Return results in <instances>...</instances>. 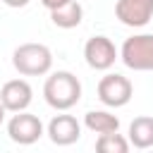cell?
Masks as SVG:
<instances>
[{"label": "cell", "instance_id": "10", "mask_svg": "<svg viewBox=\"0 0 153 153\" xmlns=\"http://www.w3.org/2000/svg\"><path fill=\"white\" fill-rule=\"evenodd\" d=\"M81 19H84V7L79 0H67L65 5L50 10V22L57 29H74L81 24Z\"/></svg>", "mask_w": 153, "mask_h": 153}, {"label": "cell", "instance_id": "6", "mask_svg": "<svg viewBox=\"0 0 153 153\" xmlns=\"http://www.w3.org/2000/svg\"><path fill=\"white\" fill-rule=\"evenodd\" d=\"M117 57H120V50L115 48V43L108 36H91L84 45V60L91 69L105 72L115 65Z\"/></svg>", "mask_w": 153, "mask_h": 153}, {"label": "cell", "instance_id": "1", "mask_svg": "<svg viewBox=\"0 0 153 153\" xmlns=\"http://www.w3.org/2000/svg\"><path fill=\"white\" fill-rule=\"evenodd\" d=\"M43 98L53 110L65 112L81 100V81L76 79V74H72L67 69H57L45 79Z\"/></svg>", "mask_w": 153, "mask_h": 153}, {"label": "cell", "instance_id": "13", "mask_svg": "<svg viewBox=\"0 0 153 153\" xmlns=\"http://www.w3.org/2000/svg\"><path fill=\"white\" fill-rule=\"evenodd\" d=\"M96 151L100 153H127L129 151V139H124L117 131H108V134H98L96 139Z\"/></svg>", "mask_w": 153, "mask_h": 153}, {"label": "cell", "instance_id": "15", "mask_svg": "<svg viewBox=\"0 0 153 153\" xmlns=\"http://www.w3.org/2000/svg\"><path fill=\"white\" fill-rule=\"evenodd\" d=\"M7 7H14V10H19V7H26L29 5V0H2Z\"/></svg>", "mask_w": 153, "mask_h": 153}, {"label": "cell", "instance_id": "11", "mask_svg": "<svg viewBox=\"0 0 153 153\" xmlns=\"http://www.w3.org/2000/svg\"><path fill=\"white\" fill-rule=\"evenodd\" d=\"M129 146L134 148H151L153 146V117L139 115L129 124Z\"/></svg>", "mask_w": 153, "mask_h": 153}, {"label": "cell", "instance_id": "14", "mask_svg": "<svg viewBox=\"0 0 153 153\" xmlns=\"http://www.w3.org/2000/svg\"><path fill=\"white\" fill-rule=\"evenodd\" d=\"M67 0H41V5L50 12V10H55V7H60V5H65Z\"/></svg>", "mask_w": 153, "mask_h": 153}, {"label": "cell", "instance_id": "5", "mask_svg": "<svg viewBox=\"0 0 153 153\" xmlns=\"http://www.w3.org/2000/svg\"><path fill=\"white\" fill-rule=\"evenodd\" d=\"M43 134H45V131H43V122H41L36 115L26 112V110L14 112V115L10 117V122H7V136H10V141H14V143H19V146H31V143H36Z\"/></svg>", "mask_w": 153, "mask_h": 153}, {"label": "cell", "instance_id": "7", "mask_svg": "<svg viewBox=\"0 0 153 153\" xmlns=\"http://www.w3.org/2000/svg\"><path fill=\"white\" fill-rule=\"evenodd\" d=\"M115 17L131 29H141L153 19V0H117Z\"/></svg>", "mask_w": 153, "mask_h": 153}, {"label": "cell", "instance_id": "8", "mask_svg": "<svg viewBox=\"0 0 153 153\" xmlns=\"http://www.w3.org/2000/svg\"><path fill=\"white\" fill-rule=\"evenodd\" d=\"M33 100V88L26 79H10L0 88V103L5 105L7 112H22L31 105Z\"/></svg>", "mask_w": 153, "mask_h": 153}, {"label": "cell", "instance_id": "9", "mask_svg": "<svg viewBox=\"0 0 153 153\" xmlns=\"http://www.w3.org/2000/svg\"><path fill=\"white\" fill-rule=\"evenodd\" d=\"M45 134L55 146H72L81 139V124L74 115H55L48 122Z\"/></svg>", "mask_w": 153, "mask_h": 153}, {"label": "cell", "instance_id": "2", "mask_svg": "<svg viewBox=\"0 0 153 153\" xmlns=\"http://www.w3.org/2000/svg\"><path fill=\"white\" fill-rule=\"evenodd\" d=\"M12 67L22 76H43L53 67V53L43 43H22L12 53Z\"/></svg>", "mask_w": 153, "mask_h": 153}, {"label": "cell", "instance_id": "3", "mask_svg": "<svg viewBox=\"0 0 153 153\" xmlns=\"http://www.w3.org/2000/svg\"><path fill=\"white\" fill-rule=\"evenodd\" d=\"M120 60L134 72H153V33H134L124 38Z\"/></svg>", "mask_w": 153, "mask_h": 153}, {"label": "cell", "instance_id": "4", "mask_svg": "<svg viewBox=\"0 0 153 153\" xmlns=\"http://www.w3.org/2000/svg\"><path fill=\"white\" fill-rule=\"evenodd\" d=\"M96 93H98V100L105 108H124L134 96V86L124 74L110 72V74L100 76Z\"/></svg>", "mask_w": 153, "mask_h": 153}, {"label": "cell", "instance_id": "16", "mask_svg": "<svg viewBox=\"0 0 153 153\" xmlns=\"http://www.w3.org/2000/svg\"><path fill=\"white\" fill-rule=\"evenodd\" d=\"M5 115H7V110H5V105H2V103H0V124H2V122H5Z\"/></svg>", "mask_w": 153, "mask_h": 153}, {"label": "cell", "instance_id": "12", "mask_svg": "<svg viewBox=\"0 0 153 153\" xmlns=\"http://www.w3.org/2000/svg\"><path fill=\"white\" fill-rule=\"evenodd\" d=\"M84 127L93 134H108V131H120V117L108 112V110H88L84 115Z\"/></svg>", "mask_w": 153, "mask_h": 153}]
</instances>
